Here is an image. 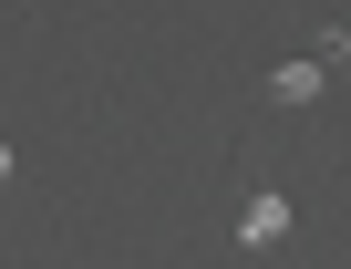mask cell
<instances>
[{
    "label": "cell",
    "mask_w": 351,
    "mask_h": 269,
    "mask_svg": "<svg viewBox=\"0 0 351 269\" xmlns=\"http://www.w3.org/2000/svg\"><path fill=\"white\" fill-rule=\"evenodd\" d=\"M320 52H341V62H351V32H341V42H320Z\"/></svg>",
    "instance_id": "3"
},
{
    "label": "cell",
    "mask_w": 351,
    "mask_h": 269,
    "mask_svg": "<svg viewBox=\"0 0 351 269\" xmlns=\"http://www.w3.org/2000/svg\"><path fill=\"white\" fill-rule=\"evenodd\" d=\"M238 238H248V248H279V238H289V197H279V187H258V197L238 207Z\"/></svg>",
    "instance_id": "1"
},
{
    "label": "cell",
    "mask_w": 351,
    "mask_h": 269,
    "mask_svg": "<svg viewBox=\"0 0 351 269\" xmlns=\"http://www.w3.org/2000/svg\"><path fill=\"white\" fill-rule=\"evenodd\" d=\"M269 93H279V104H310V93H320V62H310V52H300V62H279V73H269Z\"/></svg>",
    "instance_id": "2"
},
{
    "label": "cell",
    "mask_w": 351,
    "mask_h": 269,
    "mask_svg": "<svg viewBox=\"0 0 351 269\" xmlns=\"http://www.w3.org/2000/svg\"><path fill=\"white\" fill-rule=\"evenodd\" d=\"M0 176H11V134H0Z\"/></svg>",
    "instance_id": "4"
}]
</instances>
